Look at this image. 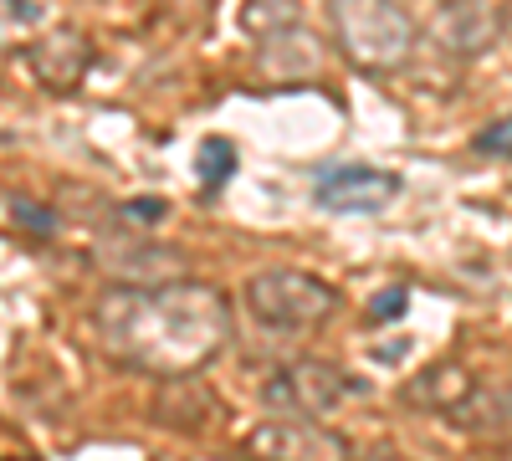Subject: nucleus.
Returning <instances> with one entry per match:
<instances>
[{"mask_svg":"<svg viewBox=\"0 0 512 461\" xmlns=\"http://www.w3.org/2000/svg\"><path fill=\"white\" fill-rule=\"evenodd\" d=\"M93 328L108 359L144 374H195L231 339V303L221 287L169 277V282H118L108 287Z\"/></svg>","mask_w":512,"mask_h":461,"instance_id":"nucleus-1","label":"nucleus"},{"mask_svg":"<svg viewBox=\"0 0 512 461\" xmlns=\"http://www.w3.org/2000/svg\"><path fill=\"white\" fill-rule=\"evenodd\" d=\"M333 41L359 72H400L415 57V21L395 0H328Z\"/></svg>","mask_w":512,"mask_h":461,"instance_id":"nucleus-2","label":"nucleus"},{"mask_svg":"<svg viewBox=\"0 0 512 461\" xmlns=\"http://www.w3.org/2000/svg\"><path fill=\"white\" fill-rule=\"evenodd\" d=\"M246 308L262 328L277 333H308L318 323L333 318L338 308V292L313 277V272H297V267H267L246 282Z\"/></svg>","mask_w":512,"mask_h":461,"instance_id":"nucleus-3","label":"nucleus"},{"mask_svg":"<svg viewBox=\"0 0 512 461\" xmlns=\"http://www.w3.org/2000/svg\"><path fill=\"white\" fill-rule=\"evenodd\" d=\"M359 385L349 380L344 369H333L328 359H297V364H287V369H277L272 380L262 385V400H267V410H277V415H328L344 395H354Z\"/></svg>","mask_w":512,"mask_h":461,"instance_id":"nucleus-4","label":"nucleus"},{"mask_svg":"<svg viewBox=\"0 0 512 461\" xmlns=\"http://www.w3.org/2000/svg\"><path fill=\"white\" fill-rule=\"evenodd\" d=\"M400 195V175L369 170V164H338L318 175V205L338 216H374Z\"/></svg>","mask_w":512,"mask_h":461,"instance_id":"nucleus-5","label":"nucleus"},{"mask_svg":"<svg viewBox=\"0 0 512 461\" xmlns=\"http://www.w3.org/2000/svg\"><path fill=\"white\" fill-rule=\"evenodd\" d=\"M26 67L47 93H77V82L93 67V47L77 26H57L26 47Z\"/></svg>","mask_w":512,"mask_h":461,"instance_id":"nucleus-6","label":"nucleus"},{"mask_svg":"<svg viewBox=\"0 0 512 461\" xmlns=\"http://www.w3.org/2000/svg\"><path fill=\"white\" fill-rule=\"evenodd\" d=\"M149 410H154V426L175 431V436H205L221 415L216 395H210L195 374H164Z\"/></svg>","mask_w":512,"mask_h":461,"instance_id":"nucleus-7","label":"nucleus"},{"mask_svg":"<svg viewBox=\"0 0 512 461\" xmlns=\"http://www.w3.org/2000/svg\"><path fill=\"white\" fill-rule=\"evenodd\" d=\"M246 451L256 456H349V441L318 426L313 415H282V421H267L246 436Z\"/></svg>","mask_w":512,"mask_h":461,"instance_id":"nucleus-8","label":"nucleus"},{"mask_svg":"<svg viewBox=\"0 0 512 461\" xmlns=\"http://www.w3.org/2000/svg\"><path fill=\"white\" fill-rule=\"evenodd\" d=\"M502 31V16L487 0H451L436 16V47L451 57H482Z\"/></svg>","mask_w":512,"mask_h":461,"instance_id":"nucleus-9","label":"nucleus"},{"mask_svg":"<svg viewBox=\"0 0 512 461\" xmlns=\"http://www.w3.org/2000/svg\"><path fill=\"white\" fill-rule=\"evenodd\" d=\"M446 421L477 441H507L512 446V385H472Z\"/></svg>","mask_w":512,"mask_h":461,"instance_id":"nucleus-10","label":"nucleus"},{"mask_svg":"<svg viewBox=\"0 0 512 461\" xmlns=\"http://www.w3.org/2000/svg\"><path fill=\"white\" fill-rule=\"evenodd\" d=\"M262 72L272 77V82H303V77H318V67H323V47L303 31V26H282V31H272L267 41H262Z\"/></svg>","mask_w":512,"mask_h":461,"instance_id":"nucleus-11","label":"nucleus"},{"mask_svg":"<svg viewBox=\"0 0 512 461\" xmlns=\"http://www.w3.org/2000/svg\"><path fill=\"white\" fill-rule=\"evenodd\" d=\"M477 380L466 374L461 364H436V369H425V374H415V380L405 385V400L410 405H420V410H436V415H451L456 405H461V395L472 390Z\"/></svg>","mask_w":512,"mask_h":461,"instance_id":"nucleus-12","label":"nucleus"},{"mask_svg":"<svg viewBox=\"0 0 512 461\" xmlns=\"http://www.w3.org/2000/svg\"><path fill=\"white\" fill-rule=\"evenodd\" d=\"M195 170H200V185H205V190L226 185V180L236 175V149H231L226 139H205L200 154H195Z\"/></svg>","mask_w":512,"mask_h":461,"instance_id":"nucleus-13","label":"nucleus"},{"mask_svg":"<svg viewBox=\"0 0 512 461\" xmlns=\"http://www.w3.org/2000/svg\"><path fill=\"white\" fill-rule=\"evenodd\" d=\"M6 211H11L16 226H26V231H36V236H52V231H57V216L47 211V205H36L31 195H16V190H11V195H6Z\"/></svg>","mask_w":512,"mask_h":461,"instance_id":"nucleus-14","label":"nucleus"},{"mask_svg":"<svg viewBox=\"0 0 512 461\" xmlns=\"http://www.w3.org/2000/svg\"><path fill=\"white\" fill-rule=\"evenodd\" d=\"M472 149H477V154H492V159H512V118L487 123V129L472 139Z\"/></svg>","mask_w":512,"mask_h":461,"instance_id":"nucleus-15","label":"nucleus"},{"mask_svg":"<svg viewBox=\"0 0 512 461\" xmlns=\"http://www.w3.org/2000/svg\"><path fill=\"white\" fill-rule=\"evenodd\" d=\"M164 211H169V205H164L159 195H149V200H128V205H123V221H128V226H154V221H164Z\"/></svg>","mask_w":512,"mask_h":461,"instance_id":"nucleus-16","label":"nucleus"},{"mask_svg":"<svg viewBox=\"0 0 512 461\" xmlns=\"http://www.w3.org/2000/svg\"><path fill=\"white\" fill-rule=\"evenodd\" d=\"M400 313H405V287H384L379 298L369 303V318H374V323H384V318H400Z\"/></svg>","mask_w":512,"mask_h":461,"instance_id":"nucleus-17","label":"nucleus"},{"mask_svg":"<svg viewBox=\"0 0 512 461\" xmlns=\"http://www.w3.org/2000/svg\"><path fill=\"white\" fill-rule=\"evenodd\" d=\"M6 21H11V26H16V21L26 26V21H36V6H31V0H6Z\"/></svg>","mask_w":512,"mask_h":461,"instance_id":"nucleus-18","label":"nucleus"}]
</instances>
